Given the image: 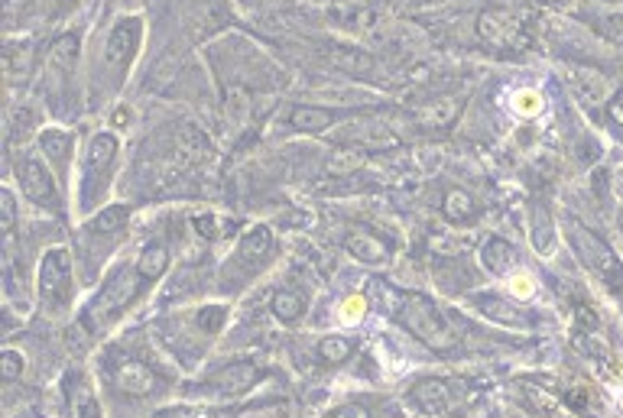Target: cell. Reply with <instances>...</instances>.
I'll return each mask as SVG.
<instances>
[{
	"label": "cell",
	"instance_id": "30bf717a",
	"mask_svg": "<svg viewBox=\"0 0 623 418\" xmlns=\"http://www.w3.org/2000/svg\"><path fill=\"white\" fill-rule=\"evenodd\" d=\"M153 373L143 367V363H121L117 370V386L124 389L127 396H147L153 393Z\"/></svg>",
	"mask_w": 623,
	"mask_h": 418
},
{
	"label": "cell",
	"instance_id": "6da1fadb",
	"mask_svg": "<svg viewBox=\"0 0 623 418\" xmlns=\"http://www.w3.org/2000/svg\"><path fill=\"white\" fill-rule=\"evenodd\" d=\"M396 318H400L419 341H426L435 350H448L455 344V337L448 331L445 318L439 315V308L429 299H422V295H396Z\"/></svg>",
	"mask_w": 623,
	"mask_h": 418
},
{
	"label": "cell",
	"instance_id": "1f68e13d",
	"mask_svg": "<svg viewBox=\"0 0 623 418\" xmlns=\"http://www.w3.org/2000/svg\"><path fill=\"white\" fill-rule=\"evenodd\" d=\"M328 418H370V409L357 406V402H348V406H338L335 412H328Z\"/></svg>",
	"mask_w": 623,
	"mask_h": 418
},
{
	"label": "cell",
	"instance_id": "d6986e66",
	"mask_svg": "<svg viewBox=\"0 0 623 418\" xmlns=\"http://www.w3.org/2000/svg\"><path fill=\"white\" fill-rule=\"evenodd\" d=\"M39 146H43V153L49 159H65L72 150V133H65L59 127H46L39 133Z\"/></svg>",
	"mask_w": 623,
	"mask_h": 418
},
{
	"label": "cell",
	"instance_id": "836d02e7",
	"mask_svg": "<svg viewBox=\"0 0 623 418\" xmlns=\"http://www.w3.org/2000/svg\"><path fill=\"white\" fill-rule=\"evenodd\" d=\"M195 227H198V231H202L205 237H215V218H198Z\"/></svg>",
	"mask_w": 623,
	"mask_h": 418
},
{
	"label": "cell",
	"instance_id": "44dd1931",
	"mask_svg": "<svg viewBox=\"0 0 623 418\" xmlns=\"http://www.w3.org/2000/svg\"><path fill=\"white\" fill-rule=\"evenodd\" d=\"M127 218H130V208L127 205H111V208H104L88 227L95 234H111V231H121V227L127 224Z\"/></svg>",
	"mask_w": 623,
	"mask_h": 418
},
{
	"label": "cell",
	"instance_id": "83f0119b",
	"mask_svg": "<svg viewBox=\"0 0 623 418\" xmlns=\"http://www.w3.org/2000/svg\"><path fill=\"white\" fill-rule=\"evenodd\" d=\"M364 312H367V302L361 299V295H351V299L341 305V321L344 325H357V321L364 318Z\"/></svg>",
	"mask_w": 623,
	"mask_h": 418
},
{
	"label": "cell",
	"instance_id": "d6a6232c",
	"mask_svg": "<svg viewBox=\"0 0 623 418\" xmlns=\"http://www.w3.org/2000/svg\"><path fill=\"white\" fill-rule=\"evenodd\" d=\"M611 117H614V124L623 130V91H620L617 98L611 101Z\"/></svg>",
	"mask_w": 623,
	"mask_h": 418
},
{
	"label": "cell",
	"instance_id": "f546056e",
	"mask_svg": "<svg viewBox=\"0 0 623 418\" xmlns=\"http://www.w3.org/2000/svg\"><path fill=\"white\" fill-rule=\"evenodd\" d=\"M510 292L516 295V299H533V292H536L533 276H526V273L513 276V279H510Z\"/></svg>",
	"mask_w": 623,
	"mask_h": 418
},
{
	"label": "cell",
	"instance_id": "2e32d148",
	"mask_svg": "<svg viewBox=\"0 0 623 418\" xmlns=\"http://www.w3.org/2000/svg\"><path fill=\"white\" fill-rule=\"evenodd\" d=\"M114 153H117V140L111 137V133H98V137L88 143V172L108 169Z\"/></svg>",
	"mask_w": 623,
	"mask_h": 418
},
{
	"label": "cell",
	"instance_id": "5bb4252c",
	"mask_svg": "<svg viewBox=\"0 0 623 418\" xmlns=\"http://www.w3.org/2000/svg\"><path fill=\"white\" fill-rule=\"evenodd\" d=\"M270 247H273V237H270L267 227H250V231L241 237V247H237V256H241V260L257 263V260H263V256L270 253Z\"/></svg>",
	"mask_w": 623,
	"mask_h": 418
},
{
	"label": "cell",
	"instance_id": "d4e9b609",
	"mask_svg": "<svg viewBox=\"0 0 623 418\" xmlns=\"http://www.w3.org/2000/svg\"><path fill=\"white\" fill-rule=\"evenodd\" d=\"M13 224H17V198H13L10 188H4L0 192V231H4V237L13 234Z\"/></svg>",
	"mask_w": 623,
	"mask_h": 418
},
{
	"label": "cell",
	"instance_id": "ac0fdd59",
	"mask_svg": "<svg viewBox=\"0 0 623 418\" xmlns=\"http://www.w3.org/2000/svg\"><path fill=\"white\" fill-rule=\"evenodd\" d=\"M455 104H461L458 98H445V101H439V104H429V107H422L419 111V120L426 127H448L452 124V120L458 117V107Z\"/></svg>",
	"mask_w": 623,
	"mask_h": 418
},
{
	"label": "cell",
	"instance_id": "e575fe53",
	"mask_svg": "<svg viewBox=\"0 0 623 418\" xmlns=\"http://www.w3.org/2000/svg\"><path fill=\"white\" fill-rule=\"evenodd\" d=\"M620 409H623V399H620Z\"/></svg>",
	"mask_w": 623,
	"mask_h": 418
},
{
	"label": "cell",
	"instance_id": "52a82bcc",
	"mask_svg": "<svg viewBox=\"0 0 623 418\" xmlns=\"http://www.w3.org/2000/svg\"><path fill=\"white\" fill-rule=\"evenodd\" d=\"M140 279H143L140 273H130V269H121V273H117V276L108 282V289L101 292V299H98V305H95V312H111V308L127 305V302L137 295Z\"/></svg>",
	"mask_w": 623,
	"mask_h": 418
},
{
	"label": "cell",
	"instance_id": "8d00e7d4",
	"mask_svg": "<svg viewBox=\"0 0 623 418\" xmlns=\"http://www.w3.org/2000/svg\"><path fill=\"white\" fill-rule=\"evenodd\" d=\"M620 26H623V17H620Z\"/></svg>",
	"mask_w": 623,
	"mask_h": 418
},
{
	"label": "cell",
	"instance_id": "8992f818",
	"mask_svg": "<svg viewBox=\"0 0 623 418\" xmlns=\"http://www.w3.org/2000/svg\"><path fill=\"white\" fill-rule=\"evenodd\" d=\"M137 39H140V20L130 17V20H121L111 30V39H108V65H127L130 56H134L137 49Z\"/></svg>",
	"mask_w": 623,
	"mask_h": 418
},
{
	"label": "cell",
	"instance_id": "5b68a950",
	"mask_svg": "<svg viewBox=\"0 0 623 418\" xmlns=\"http://www.w3.org/2000/svg\"><path fill=\"white\" fill-rule=\"evenodd\" d=\"M477 36L494 49H513L516 43H523L520 23H516L510 10H500V7H490L477 17Z\"/></svg>",
	"mask_w": 623,
	"mask_h": 418
},
{
	"label": "cell",
	"instance_id": "4dcf8cb0",
	"mask_svg": "<svg viewBox=\"0 0 623 418\" xmlns=\"http://www.w3.org/2000/svg\"><path fill=\"white\" fill-rule=\"evenodd\" d=\"M588 4L598 13H604V17H614V20L623 17V0H588Z\"/></svg>",
	"mask_w": 623,
	"mask_h": 418
},
{
	"label": "cell",
	"instance_id": "3957f363",
	"mask_svg": "<svg viewBox=\"0 0 623 418\" xmlns=\"http://www.w3.org/2000/svg\"><path fill=\"white\" fill-rule=\"evenodd\" d=\"M39 295H43L46 312H62L72 299V263L62 247L43 256V266H39Z\"/></svg>",
	"mask_w": 623,
	"mask_h": 418
},
{
	"label": "cell",
	"instance_id": "ba28073f",
	"mask_svg": "<svg viewBox=\"0 0 623 418\" xmlns=\"http://www.w3.org/2000/svg\"><path fill=\"white\" fill-rule=\"evenodd\" d=\"M328 59L338 65L341 72H348L354 78H364L374 72V56L364 49H354V46H328Z\"/></svg>",
	"mask_w": 623,
	"mask_h": 418
},
{
	"label": "cell",
	"instance_id": "484cf974",
	"mask_svg": "<svg viewBox=\"0 0 623 418\" xmlns=\"http://www.w3.org/2000/svg\"><path fill=\"white\" fill-rule=\"evenodd\" d=\"M23 367H26V360H23L20 350L7 347L4 354H0V376H4L7 383H10V380H17V376L23 373Z\"/></svg>",
	"mask_w": 623,
	"mask_h": 418
},
{
	"label": "cell",
	"instance_id": "603a6c76",
	"mask_svg": "<svg viewBox=\"0 0 623 418\" xmlns=\"http://www.w3.org/2000/svg\"><path fill=\"white\" fill-rule=\"evenodd\" d=\"M75 56H78V39L75 36H59L56 43L49 49V62L59 65L62 72H69L75 65Z\"/></svg>",
	"mask_w": 623,
	"mask_h": 418
},
{
	"label": "cell",
	"instance_id": "7402d4cb",
	"mask_svg": "<svg viewBox=\"0 0 623 418\" xmlns=\"http://www.w3.org/2000/svg\"><path fill=\"white\" fill-rule=\"evenodd\" d=\"M445 218L448 221H468V218H474V198L468 192H461V188H452V192L445 195Z\"/></svg>",
	"mask_w": 623,
	"mask_h": 418
},
{
	"label": "cell",
	"instance_id": "7c38bea8",
	"mask_svg": "<svg viewBox=\"0 0 623 418\" xmlns=\"http://www.w3.org/2000/svg\"><path fill=\"white\" fill-rule=\"evenodd\" d=\"M348 250L364 263H380L383 256H387V244H383L380 237L367 234V231H351L348 234Z\"/></svg>",
	"mask_w": 623,
	"mask_h": 418
},
{
	"label": "cell",
	"instance_id": "4316f807",
	"mask_svg": "<svg viewBox=\"0 0 623 418\" xmlns=\"http://www.w3.org/2000/svg\"><path fill=\"white\" fill-rule=\"evenodd\" d=\"M513 107H516V114H520V117H533V114H539L542 98L536 91H516Z\"/></svg>",
	"mask_w": 623,
	"mask_h": 418
},
{
	"label": "cell",
	"instance_id": "e0dca14e",
	"mask_svg": "<svg viewBox=\"0 0 623 418\" xmlns=\"http://www.w3.org/2000/svg\"><path fill=\"white\" fill-rule=\"evenodd\" d=\"M166 266H169V253L163 244H150V247H143L140 253V260H137V273L143 279H159L166 273Z\"/></svg>",
	"mask_w": 623,
	"mask_h": 418
},
{
	"label": "cell",
	"instance_id": "f1b7e54d",
	"mask_svg": "<svg viewBox=\"0 0 623 418\" xmlns=\"http://www.w3.org/2000/svg\"><path fill=\"white\" fill-rule=\"evenodd\" d=\"M198 325H202L205 331H218L224 325V308L221 305L202 308V312H198Z\"/></svg>",
	"mask_w": 623,
	"mask_h": 418
},
{
	"label": "cell",
	"instance_id": "8fae6325",
	"mask_svg": "<svg viewBox=\"0 0 623 418\" xmlns=\"http://www.w3.org/2000/svg\"><path fill=\"white\" fill-rule=\"evenodd\" d=\"M289 124L302 133H322L335 124V114L325 111V107H293V114H289Z\"/></svg>",
	"mask_w": 623,
	"mask_h": 418
},
{
	"label": "cell",
	"instance_id": "277c9868",
	"mask_svg": "<svg viewBox=\"0 0 623 418\" xmlns=\"http://www.w3.org/2000/svg\"><path fill=\"white\" fill-rule=\"evenodd\" d=\"M17 179L23 185V195L30 201H36V205H43V208H59L62 205L59 188H56V182H52L49 169L39 163V159L23 156L17 163Z\"/></svg>",
	"mask_w": 623,
	"mask_h": 418
},
{
	"label": "cell",
	"instance_id": "4fadbf2b",
	"mask_svg": "<svg viewBox=\"0 0 623 418\" xmlns=\"http://www.w3.org/2000/svg\"><path fill=\"white\" fill-rule=\"evenodd\" d=\"M481 256H484V266H487L494 276H503V273H507V269L516 263V250H513L503 237H490V244L484 247Z\"/></svg>",
	"mask_w": 623,
	"mask_h": 418
},
{
	"label": "cell",
	"instance_id": "9c48e42d",
	"mask_svg": "<svg viewBox=\"0 0 623 418\" xmlns=\"http://www.w3.org/2000/svg\"><path fill=\"white\" fill-rule=\"evenodd\" d=\"M69 409L72 418H101V402L85 376H75L69 383Z\"/></svg>",
	"mask_w": 623,
	"mask_h": 418
},
{
	"label": "cell",
	"instance_id": "7a4b0ae2",
	"mask_svg": "<svg viewBox=\"0 0 623 418\" xmlns=\"http://www.w3.org/2000/svg\"><path fill=\"white\" fill-rule=\"evenodd\" d=\"M572 234H575L572 244L581 256V263H585L601 282H607V286L620 292L623 289V266L614 256V250L607 247L598 234H591L588 227H581V224H572Z\"/></svg>",
	"mask_w": 623,
	"mask_h": 418
},
{
	"label": "cell",
	"instance_id": "cb8c5ba5",
	"mask_svg": "<svg viewBox=\"0 0 623 418\" xmlns=\"http://www.w3.org/2000/svg\"><path fill=\"white\" fill-rule=\"evenodd\" d=\"M302 308H306V302H302V295H296V292H276L273 295V315L286 321V325L302 315Z\"/></svg>",
	"mask_w": 623,
	"mask_h": 418
},
{
	"label": "cell",
	"instance_id": "d590c367",
	"mask_svg": "<svg viewBox=\"0 0 623 418\" xmlns=\"http://www.w3.org/2000/svg\"><path fill=\"white\" fill-rule=\"evenodd\" d=\"M620 299H623V289H620Z\"/></svg>",
	"mask_w": 623,
	"mask_h": 418
},
{
	"label": "cell",
	"instance_id": "9a60e30c",
	"mask_svg": "<svg viewBox=\"0 0 623 418\" xmlns=\"http://www.w3.org/2000/svg\"><path fill=\"white\" fill-rule=\"evenodd\" d=\"M477 308L484 312V318L500 321V325H510V328H520L523 325L520 312H516V308L507 305L503 299H497V295H481V299H477Z\"/></svg>",
	"mask_w": 623,
	"mask_h": 418
},
{
	"label": "cell",
	"instance_id": "ffe728a7",
	"mask_svg": "<svg viewBox=\"0 0 623 418\" xmlns=\"http://www.w3.org/2000/svg\"><path fill=\"white\" fill-rule=\"evenodd\" d=\"M354 354V344L348 341V337H338V334H328V337H322V341H318V357H322L325 363H344Z\"/></svg>",
	"mask_w": 623,
	"mask_h": 418
}]
</instances>
